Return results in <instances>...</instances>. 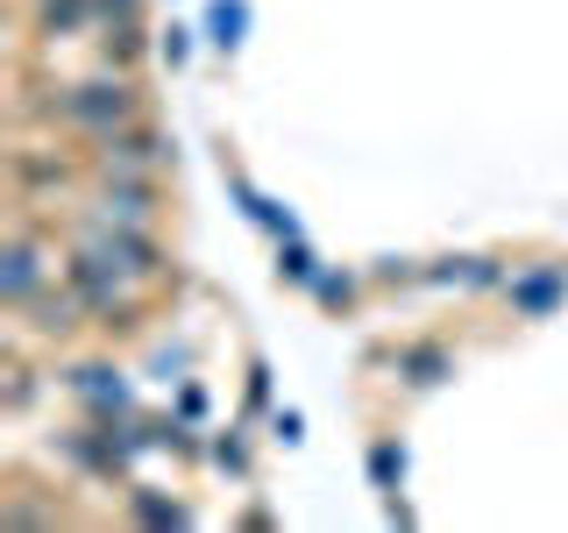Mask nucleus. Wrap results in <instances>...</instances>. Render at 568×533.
I'll return each instance as SVG.
<instances>
[{"label":"nucleus","instance_id":"obj_14","mask_svg":"<svg viewBox=\"0 0 568 533\" xmlns=\"http://www.w3.org/2000/svg\"><path fill=\"white\" fill-rule=\"evenodd\" d=\"M242 29H248L242 0H213V43H242Z\"/></svg>","mask_w":568,"mask_h":533},{"label":"nucleus","instance_id":"obj_10","mask_svg":"<svg viewBox=\"0 0 568 533\" xmlns=\"http://www.w3.org/2000/svg\"><path fill=\"white\" fill-rule=\"evenodd\" d=\"M85 22H100L93 0H36V29H43V36H71Z\"/></svg>","mask_w":568,"mask_h":533},{"label":"nucleus","instance_id":"obj_11","mask_svg":"<svg viewBox=\"0 0 568 533\" xmlns=\"http://www.w3.org/2000/svg\"><path fill=\"white\" fill-rule=\"evenodd\" d=\"M142 50H150V43H142V22H106V36H100V58H106V64L129 71Z\"/></svg>","mask_w":568,"mask_h":533},{"label":"nucleus","instance_id":"obj_2","mask_svg":"<svg viewBox=\"0 0 568 533\" xmlns=\"http://www.w3.org/2000/svg\"><path fill=\"white\" fill-rule=\"evenodd\" d=\"M64 284L79 292V306L93 313L100 328H121V334L135 328V306L121 299V271H114V263L100 257V249H85V242L71 249V257H64Z\"/></svg>","mask_w":568,"mask_h":533},{"label":"nucleus","instance_id":"obj_1","mask_svg":"<svg viewBox=\"0 0 568 533\" xmlns=\"http://www.w3.org/2000/svg\"><path fill=\"white\" fill-rule=\"evenodd\" d=\"M50 114H58L64 129H85V135L129 129V121H142V86L129 79V71H106V79H79V86H64V93L50 100Z\"/></svg>","mask_w":568,"mask_h":533},{"label":"nucleus","instance_id":"obj_13","mask_svg":"<svg viewBox=\"0 0 568 533\" xmlns=\"http://www.w3.org/2000/svg\"><path fill=\"white\" fill-rule=\"evenodd\" d=\"M369 476H377V491H398V476H405V449H398V441H377V449H369Z\"/></svg>","mask_w":568,"mask_h":533},{"label":"nucleus","instance_id":"obj_18","mask_svg":"<svg viewBox=\"0 0 568 533\" xmlns=\"http://www.w3.org/2000/svg\"><path fill=\"white\" fill-rule=\"evenodd\" d=\"M93 8H100V29H106V22H135L142 0H93Z\"/></svg>","mask_w":568,"mask_h":533},{"label":"nucleus","instance_id":"obj_17","mask_svg":"<svg viewBox=\"0 0 568 533\" xmlns=\"http://www.w3.org/2000/svg\"><path fill=\"white\" fill-rule=\"evenodd\" d=\"M313 292H320V306H348L355 284H348V278H313Z\"/></svg>","mask_w":568,"mask_h":533},{"label":"nucleus","instance_id":"obj_12","mask_svg":"<svg viewBox=\"0 0 568 533\" xmlns=\"http://www.w3.org/2000/svg\"><path fill=\"white\" fill-rule=\"evenodd\" d=\"M14 178H22V185H64L71 164H64V157H43V150H22V157H14Z\"/></svg>","mask_w":568,"mask_h":533},{"label":"nucleus","instance_id":"obj_16","mask_svg":"<svg viewBox=\"0 0 568 533\" xmlns=\"http://www.w3.org/2000/svg\"><path fill=\"white\" fill-rule=\"evenodd\" d=\"M135 512L150 526H185V505H164V497H150V491H135Z\"/></svg>","mask_w":568,"mask_h":533},{"label":"nucleus","instance_id":"obj_6","mask_svg":"<svg viewBox=\"0 0 568 533\" xmlns=\"http://www.w3.org/2000/svg\"><path fill=\"white\" fill-rule=\"evenodd\" d=\"M100 200L114 221H156V178L142 171H100Z\"/></svg>","mask_w":568,"mask_h":533},{"label":"nucleus","instance_id":"obj_19","mask_svg":"<svg viewBox=\"0 0 568 533\" xmlns=\"http://www.w3.org/2000/svg\"><path fill=\"white\" fill-rule=\"evenodd\" d=\"M29 391H36V384H29V370H22V363H8V405H29Z\"/></svg>","mask_w":568,"mask_h":533},{"label":"nucleus","instance_id":"obj_7","mask_svg":"<svg viewBox=\"0 0 568 533\" xmlns=\"http://www.w3.org/2000/svg\"><path fill=\"white\" fill-rule=\"evenodd\" d=\"M390 363H398V378L413 384V391H434L440 378H455V355L440 349V342H405L398 355H390Z\"/></svg>","mask_w":568,"mask_h":533},{"label":"nucleus","instance_id":"obj_4","mask_svg":"<svg viewBox=\"0 0 568 533\" xmlns=\"http://www.w3.org/2000/svg\"><path fill=\"white\" fill-rule=\"evenodd\" d=\"M505 306H511V320H547L555 306H568V271L561 263H526V271H511Z\"/></svg>","mask_w":568,"mask_h":533},{"label":"nucleus","instance_id":"obj_8","mask_svg":"<svg viewBox=\"0 0 568 533\" xmlns=\"http://www.w3.org/2000/svg\"><path fill=\"white\" fill-rule=\"evenodd\" d=\"M22 313H29V328L43 334V342H64V334L79 328V313H85V306H79V292H36Z\"/></svg>","mask_w":568,"mask_h":533},{"label":"nucleus","instance_id":"obj_5","mask_svg":"<svg viewBox=\"0 0 568 533\" xmlns=\"http://www.w3.org/2000/svg\"><path fill=\"white\" fill-rule=\"evenodd\" d=\"M100 142V171H164L171 164V142L150 129V121H129V129H106Z\"/></svg>","mask_w":568,"mask_h":533},{"label":"nucleus","instance_id":"obj_15","mask_svg":"<svg viewBox=\"0 0 568 533\" xmlns=\"http://www.w3.org/2000/svg\"><path fill=\"white\" fill-rule=\"evenodd\" d=\"M440 278H455V284H497V278H505V271H497L490 257H462L455 271H440Z\"/></svg>","mask_w":568,"mask_h":533},{"label":"nucleus","instance_id":"obj_3","mask_svg":"<svg viewBox=\"0 0 568 533\" xmlns=\"http://www.w3.org/2000/svg\"><path fill=\"white\" fill-rule=\"evenodd\" d=\"M43 278H50V249L29 235V228H14L8 249H0V306H14L22 313L36 292H43Z\"/></svg>","mask_w":568,"mask_h":533},{"label":"nucleus","instance_id":"obj_9","mask_svg":"<svg viewBox=\"0 0 568 533\" xmlns=\"http://www.w3.org/2000/svg\"><path fill=\"white\" fill-rule=\"evenodd\" d=\"M71 391H79L85 405H100V413H121V405H129V384H121L114 370H100V363L71 370Z\"/></svg>","mask_w":568,"mask_h":533},{"label":"nucleus","instance_id":"obj_20","mask_svg":"<svg viewBox=\"0 0 568 533\" xmlns=\"http://www.w3.org/2000/svg\"><path fill=\"white\" fill-rule=\"evenodd\" d=\"M284 278H298V284H306V278H313V257H306V249H298V242H292V249H284Z\"/></svg>","mask_w":568,"mask_h":533}]
</instances>
